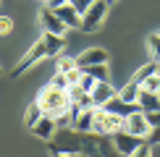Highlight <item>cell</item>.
<instances>
[{
    "label": "cell",
    "instance_id": "1",
    "mask_svg": "<svg viewBox=\"0 0 160 157\" xmlns=\"http://www.w3.org/2000/svg\"><path fill=\"white\" fill-rule=\"evenodd\" d=\"M34 102H37L39 113L48 115V118H52L55 123L61 121V118L71 115V100H68V92L52 87V84H45V87L37 92V100H34Z\"/></svg>",
    "mask_w": 160,
    "mask_h": 157
},
{
    "label": "cell",
    "instance_id": "2",
    "mask_svg": "<svg viewBox=\"0 0 160 157\" xmlns=\"http://www.w3.org/2000/svg\"><path fill=\"white\" fill-rule=\"evenodd\" d=\"M50 147H52V155L55 152H61V155L89 152V141H84V134H79V131H61V134H55Z\"/></svg>",
    "mask_w": 160,
    "mask_h": 157
},
{
    "label": "cell",
    "instance_id": "3",
    "mask_svg": "<svg viewBox=\"0 0 160 157\" xmlns=\"http://www.w3.org/2000/svg\"><path fill=\"white\" fill-rule=\"evenodd\" d=\"M105 16H108V0H95L92 8L82 16V26H79V29L82 31H97L100 26H102Z\"/></svg>",
    "mask_w": 160,
    "mask_h": 157
},
{
    "label": "cell",
    "instance_id": "4",
    "mask_svg": "<svg viewBox=\"0 0 160 157\" xmlns=\"http://www.w3.org/2000/svg\"><path fill=\"white\" fill-rule=\"evenodd\" d=\"M42 58H48V55H45V42H42V37H39L37 42L32 45L29 50H26V55H24V58H21V60H18L16 65H13L11 76H21V74H26V71H29L34 63H39Z\"/></svg>",
    "mask_w": 160,
    "mask_h": 157
},
{
    "label": "cell",
    "instance_id": "5",
    "mask_svg": "<svg viewBox=\"0 0 160 157\" xmlns=\"http://www.w3.org/2000/svg\"><path fill=\"white\" fill-rule=\"evenodd\" d=\"M150 123H147V118H144L142 110H134L131 115H126V134H131V136H137V139H147V134H150Z\"/></svg>",
    "mask_w": 160,
    "mask_h": 157
},
{
    "label": "cell",
    "instance_id": "6",
    "mask_svg": "<svg viewBox=\"0 0 160 157\" xmlns=\"http://www.w3.org/2000/svg\"><path fill=\"white\" fill-rule=\"evenodd\" d=\"M108 52H105L102 47H89V50H84L82 55H76V65L79 68H87V65H102V63H108Z\"/></svg>",
    "mask_w": 160,
    "mask_h": 157
},
{
    "label": "cell",
    "instance_id": "7",
    "mask_svg": "<svg viewBox=\"0 0 160 157\" xmlns=\"http://www.w3.org/2000/svg\"><path fill=\"white\" fill-rule=\"evenodd\" d=\"M139 141H142V139H137V136L126 134V131L113 134V147H116V152H121L123 157H131V152L139 147Z\"/></svg>",
    "mask_w": 160,
    "mask_h": 157
},
{
    "label": "cell",
    "instance_id": "8",
    "mask_svg": "<svg viewBox=\"0 0 160 157\" xmlns=\"http://www.w3.org/2000/svg\"><path fill=\"white\" fill-rule=\"evenodd\" d=\"M89 94H92V105H95V107H105V105H108V100H113V97H116V89H113L110 81H97L95 89H92Z\"/></svg>",
    "mask_w": 160,
    "mask_h": 157
},
{
    "label": "cell",
    "instance_id": "9",
    "mask_svg": "<svg viewBox=\"0 0 160 157\" xmlns=\"http://www.w3.org/2000/svg\"><path fill=\"white\" fill-rule=\"evenodd\" d=\"M55 16L61 18V24L66 26V29H79V26H82V13H79L71 3L61 5V8H55Z\"/></svg>",
    "mask_w": 160,
    "mask_h": 157
},
{
    "label": "cell",
    "instance_id": "10",
    "mask_svg": "<svg viewBox=\"0 0 160 157\" xmlns=\"http://www.w3.org/2000/svg\"><path fill=\"white\" fill-rule=\"evenodd\" d=\"M39 24H42L45 34H58V37H63V31H66V26L61 24V18H58L55 11H50V8H45L42 13H39Z\"/></svg>",
    "mask_w": 160,
    "mask_h": 157
},
{
    "label": "cell",
    "instance_id": "11",
    "mask_svg": "<svg viewBox=\"0 0 160 157\" xmlns=\"http://www.w3.org/2000/svg\"><path fill=\"white\" fill-rule=\"evenodd\" d=\"M74 118V131L79 134H92V121H95V107H87V110H79V113H71Z\"/></svg>",
    "mask_w": 160,
    "mask_h": 157
},
{
    "label": "cell",
    "instance_id": "12",
    "mask_svg": "<svg viewBox=\"0 0 160 157\" xmlns=\"http://www.w3.org/2000/svg\"><path fill=\"white\" fill-rule=\"evenodd\" d=\"M55 128H58V123L52 121V118H48V115H42L39 121L32 126V134L34 136H39L42 141H52V136H55Z\"/></svg>",
    "mask_w": 160,
    "mask_h": 157
},
{
    "label": "cell",
    "instance_id": "13",
    "mask_svg": "<svg viewBox=\"0 0 160 157\" xmlns=\"http://www.w3.org/2000/svg\"><path fill=\"white\" fill-rule=\"evenodd\" d=\"M137 107L142 110V113H155V110H160V94H150V92H142V89H139Z\"/></svg>",
    "mask_w": 160,
    "mask_h": 157
},
{
    "label": "cell",
    "instance_id": "14",
    "mask_svg": "<svg viewBox=\"0 0 160 157\" xmlns=\"http://www.w3.org/2000/svg\"><path fill=\"white\" fill-rule=\"evenodd\" d=\"M42 42H45V55L48 58H58L63 52V47H66V39L58 37V34H45Z\"/></svg>",
    "mask_w": 160,
    "mask_h": 157
},
{
    "label": "cell",
    "instance_id": "15",
    "mask_svg": "<svg viewBox=\"0 0 160 157\" xmlns=\"http://www.w3.org/2000/svg\"><path fill=\"white\" fill-rule=\"evenodd\" d=\"M105 110L108 113H118V115H131L134 110H139L134 102H123V100H118V97H113V100H108V105H105Z\"/></svg>",
    "mask_w": 160,
    "mask_h": 157
},
{
    "label": "cell",
    "instance_id": "16",
    "mask_svg": "<svg viewBox=\"0 0 160 157\" xmlns=\"http://www.w3.org/2000/svg\"><path fill=\"white\" fill-rule=\"evenodd\" d=\"M116 97H118V100H123V102H134V105H137V97H139V84H134V81L123 84V87L116 92Z\"/></svg>",
    "mask_w": 160,
    "mask_h": 157
},
{
    "label": "cell",
    "instance_id": "17",
    "mask_svg": "<svg viewBox=\"0 0 160 157\" xmlns=\"http://www.w3.org/2000/svg\"><path fill=\"white\" fill-rule=\"evenodd\" d=\"M82 74L92 76L95 81H110V76H108V63H102V65H87V68H82Z\"/></svg>",
    "mask_w": 160,
    "mask_h": 157
},
{
    "label": "cell",
    "instance_id": "18",
    "mask_svg": "<svg viewBox=\"0 0 160 157\" xmlns=\"http://www.w3.org/2000/svg\"><path fill=\"white\" fill-rule=\"evenodd\" d=\"M74 68H79L76 58H71V55H58L55 58V74H68V71H74Z\"/></svg>",
    "mask_w": 160,
    "mask_h": 157
},
{
    "label": "cell",
    "instance_id": "19",
    "mask_svg": "<svg viewBox=\"0 0 160 157\" xmlns=\"http://www.w3.org/2000/svg\"><path fill=\"white\" fill-rule=\"evenodd\" d=\"M152 74H158V63H155V60H150L147 65H142V68H139L137 74H134V78H131V81H134V84H142L144 78L152 76Z\"/></svg>",
    "mask_w": 160,
    "mask_h": 157
},
{
    "label": "cell",
    "instance_id": "20",
    "mask_svg": "<svg viewBox=\"0 0 160 157\" xmlns=\"http://www.w3.org/2000/svg\"><path fill=\"white\" fill-rule=\"evenodd\" d=\"M147 50H150V58L160 65V34H158V31L147 37Z\"/></svg>",
    "mask_w": 160,
    "mask_h": 157
},
{
    "label": "cell",
    "instance_id": "21",
    "mask_svg": "<svg viewBox=\"0 0 160 157\" xmlns=\"http://www.w3.org/2000/svg\"><path fill=\"white\" fill-rule=\"evenodd\" d=\"M139 89H142V92H150V94H160V76H158V74L147 76L142 84H139Z\"/></svg>",
    "mask_w": 160,
    "mask_h": 157
},
{
    "label": "cell",
    "instance_id": "22",
    "mask_svg": "<svg viewBox=\"0 0 160 157\" xmlns=\"http://www.w3.org/2000/svg\"><path fill=\"white\" fill-rule=\"evenodd\" d=\"M39 118H42V113H39V107H37V102H32L29 105V107H26V113H24V123H26V126H34V123L39 121Z\"/></svg>",
    "mask_w": 160,
    "mask_h": 157
},
{
    "label": "cell",
    "instance_id": "23",
    "mask_svg": "<svg viewBox=\"0 0 160 157\" xmlns=\"http://www.w3.org/2000/svg\"><path fill=\"white\" fill-rule=\"evenodd\" d=\"M131 157H152V144L142 139V141H139V147L131 152Z\"/></svg>",
    "mask_w": 160,
    "mask_h": 157
},
{
    "label": "cell",
    "instance_id": "24",
    "mask_svg": "<svg viewBox=\"0 0 160 157\" xmlns=\"http://www.w3.org/2000/svg\"><path fill=\"white\" fill-rule=\"evenodd\" d=\"M13 31V18L11 16H0V37H8Z\"/></svg>",
    "mask_w": 160,
    "mask_h": 157
},
{
    "label": "cell",
    "instance_id": "25",
    "mask_svg": "<svg viewBox=\"0 0 160 157\" xmlns=\"http://www.w3.org/2000/svg\"><path fill=\"white\" fill-rule=\"evenodd\" d=\"M68 3H71V5H74V8H76V11L84 16V13L92 8V3H95V0H68Z\"/></svg>",
    "mask_w": 160,
    "mask_h": 157
},
{
    "label": "cell",
    "instance_id": "26",
    "mask_svg": "<svg viewBox=\"0 0 160 157\" xmlns=\"http://www.w3.org/2000/svg\"><path fill=\"white\" fill-rule=\"evenodd\" d=\"M95 78H92V76H87V74H82V78H79V87H82L84 92H92V89H95Z\"/></svg>",
    "mask_w": 160,
    "mask_h": 157
},
{
    "label": "cell",
    "instance_id": "27",
    "mask_svg": "<svg viewBox=\"0 0 160 157\" xmlns=\"http://www.w3.org/2000/svg\"><path fill=\"white\" fill-rule=\"evenodd\" d=\"M50 84H52V87H58V89H68V78H66L63 74H55Z\"/></svg>",
    "mask_w": 160,
    "mask_h": 157
},
{
    "label": "cell",
    "instance_id": "28",
    "mask_svg": "<svg viewBox=\"0 0 160 157\" xmlns=\"http://www.w3.org/2000/svg\"><path fill=\"white\" fill-rule=\"evenodd\" d=\"M144 141H150V144H160V126L150 128V134H147V139H144Z\"/></svg>",
    "mask_w": 160,
    "mask_h": 157
},
{
    "label": "cell",
    "instance_id": "29",
    "mask_svg": "<svg viewBox=\"0 0 160 157\" xmlns=\"http://www.w3.org/2000/svg\"><path fill=\"white\" fill-rule=\"evenodd\" d=\"M144 118H147V123H150L152 128L160 126V110H155V113H144Z\"/></svg>",
    "mask_w": 160,
    "mask_h": 157
},
{
    "label": "cell",
    "instance_id": "30",
    "mask_svg": "<svg viewBox=\"0 0 160 157\" xmlns=\"http://www.w3.org/2000/svg\"><path fill=\"white\" fill-rule=\"evenodd\" d=\"M45 3H48V8H50V11H55V8H61V5H66L68 0H45Z\"/></svg>",
    "mask_w": 160,
    "mask_h": 157
},
{
    "label": "cell",
    "instance_id": "31",
    "mask_svg": "<svg viewBox=\"0 0 160 157\" xmlns=\"http://www.w3.org/2000/svg\"><path fill=\"white\" fill-rule=\"evenodd\" d=\"M52 157H76V155H61V152H55Z\"/></svg>",
    "mask_w": 160,
    "mask_h": 157
},
{
    "label": "cell",
    "instance_id": "32",
    "mask_svg": "<svg viewBox=\"0 0 160 157\" xmlns=\"http://www.w3.org/2000/svg\"><path fill=\"white\" fill-rule=\"evenodd\" d=\"M76 157H92V155H87V152H79V155H76Z\"/></svg>",
    "mask_w": 160,
    "mask_h": 157
},
{
    "label": "cell",
    "instance_id": "33",
    "mask_svg": "<svg viewBox=\"0 0 160 157\" xmlns=\"http://www.w3.org/2000/svg\"><path fill=\"white\" fill-rule=\"evenodd\" d=\"M158 76H160V65H158Z\"/></svg>",
    "mask_w": 160,
    "mask_h": 157
},
{
    "label": "cell",
    "instance_id": "34",
    "mask_svg": "<svg viewBox=\"0 0 160 157\" xmlns=\"http://www.w3.org/2000/svg\"><path fill=\"white\" fill-rule=\"evenodd\" d=\"M110 3H113V0H108V5H110Z\"/></svg>",
    "mask_w": 160,
    "mask_h": 157
},
{
    "label": "cell",
    "instance_id": "35",
    "mask_svg": "<svg viewBox=\"0 0 160 157\" xmlns=\"http://www.w3.org/2000/svg\"><path fill=\"white\" fill-rule=\"evenodd\" d=\"M158 34H160V31H158Z\"/></svg>",
    "mask_w": 160,
    "mask_h": 157
}]
</instances>
